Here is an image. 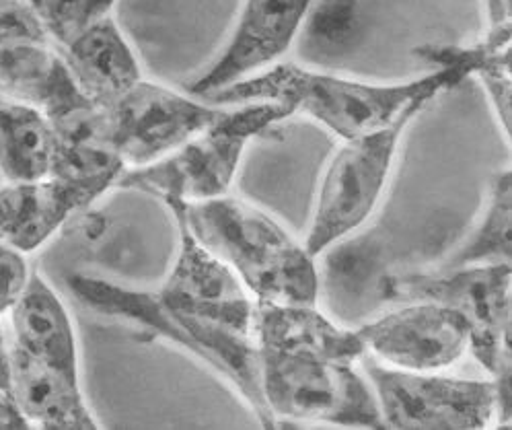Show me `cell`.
<instances>
[{
    "instance_id": "obj_1",
    "label": "cell",
    "mask_w": 512,
    "mask_h": 430,
    "mask_svg": "<svg viewBox=\"0 0 512 430\" xmlns=\"http://www.w3.org/2000/svg\"><path fill=\"white\" fill-rule=\"evenodd\" d=\"M465 81L457 70L434 66L430 73L397 83H369L280 60L206 101L233 105L268 101L290 116H303L340 140L375 132L397 118L424 107L443 91Z\"/></svg>"
},
{
    "instance_id": "obj_2",
    "label": "cell",
    "mask_w": 512,
    "mask_h": 430,
    "mask_svg": "<svg viewBox=\"0 0 512 430\" xmlns=\"http://www.w3.org/2000/svg\"><path fill=\"white\" fill-rule=\"evenodd\" d=\"M165 208L233 270L255 301L317 305V258L268 210L233 194L192 204L169 202Z\"/></svg>"
},
{
    "instance_id": "obj_3",
    "label": "cell",
    "mask_w": 512,
    "mask_h": 430,
    "mask_svg": "<svg viewBox=\"0 0 512 430\" xmlns=\"http://www.w3.org/2000/svg\"><path fill=\"white\" fill-rule=\"evenodd\" d=\"M68 289L81 305L97 315L124 321L192 354L239 393L264 428H272L260 393L258 346L251 336L171 309L155 297L153 289H132L87 274L68 276Z\"/></svg>"
},
{
    "instance_id": "obj_4",
    "label": "cell",
    "mask_w": 512,
    "mask_h": 430,
    "mask_svg": "<svg viewBox=\"0 0 512 430\" xmlns=\"http://www.w3.org/2000/svg\"><path fill=\"white\" fill-rule=\"evenodd\" d=\"M286 118L290 114L282 105L268 101L223 105L206 128L167 157L140 169H126L116 188L151 194L163 204L227 196L247 147Z\"/></svg>"
},
{
    "instance_id": "obj_5",
    "label": "cell",
    "mask_w": 512,
    "mask_h": 430,
    "mask_svg": "<svg viewBox=\"0 0 512 430\" xmlns=\"http://www.w3.org/2000/svg\"><path fill=\"white\" fill-rule=\"evenodd\" d=\"M383 295L399 301H432L455 309L469 326L478 365L496 381L500 414L510 422V328H512V266L510 262L461 266L399 274L383 280Z\"/></svg>"
},
{
    "instance_id": "obj_6",
    "label": "cell",
    "mask_w": 512,
    "mask_h": 430,
    "mask_svg": "<svg viewBox=\"0 0 512 430\" xmlns=\"http://www.w3.org/2000/svg\"><path fill=\"white\" fill-rule=\"evenodd\" d=\"M258 379L272 428L282 422L385 428L371 383L356 363L258 348Z\"/></svg>"
},
{
    "instance_id": "obj_7",
    "label": "cell",
    "mask_w": 512,
    "mask_h": 430,
    "mask_svg": "<svg viewBox=\"0 0 512 430\" xmlns=\"http://www.w3.org/2000/svg\"><path fill=\"white\" fill-rule=\"evenodd\" d=\"M424 110H412L375 132L340 140L325 163L303 245L313 258L369 223L395 167L399 145Z\"/></svg>"
},
{
    "instance_id": "obj_8",
    "label": "cell",
    "mask_w": 512,
    "mask_h": 430,
    "mask_svg": "<svg viewBox=\"0 0 512 430\" xmlns=\"http://www.w3.org/2000/svg\"><path fill=\"white\" fill-rule=\"evenodd\" d=\"M358 365L371 383L385 428L480 430L492 426L500 414L498 385L492 377L401 371L369 354Z\"/></svg>"
},
{
    "instance_id": "obj_9",
    "label": "cell",
    "mask_w": 512,
    "mask_h": 430,
    "mask_svg": "<svg viewBox=\"0 0 512 430\" xmlns=\"http://www.w3.org/2000/svg\"><path fill=\"white\" fill-rule=\"evenodd\" d=\"M223 105L140 79L105 107L112 147L126 169L151 165L206 128Z\"/></svg>"
},
{
    "instance_id": "obj_10",
    "label": "cell",
    "mask_w": 512,
    "mask_h": 430,
    "mask_svg": "<svg viewBox=\"0 0 512 430\" xmlns=\"http://www.w3.org/2000/svg\"><path fill=\"white\" fill-rule=\"evenodd\" d=\"M356 332L375 361L414 373L447 371L471 346L467 321L455 309L432 301H408Z\"/></svg>"
},
{
    "instance_id": "obj_11",
    "label": "cell",
    "mask_w": 512,
    "mask_h": 430,
    "mask_svg": "<svg viewBox=\"0 0 512 430\" xmlns=\"http://www.w3.org/2000/svg\"><path fill=\"white\" fill-rule=\"evenodd\" d=\"M313 0H241L225 44L188 93L200 99L284 60L305 29Z\"/></svg>"
},
{
    "instance_id": "obj_12",
    "label": "cell",
    "mask_w": 512,
    "mask_h": 430,
    "mask_svg": "<svg viewBox=\"0 0 512 430\" xmlns=\"http://www.w3.org/2000/svg\"><path fill=\"white\" fill-rule=\"evenodd\" d=\"M173 223L177 252L167 276L153 289L155 297L171 309L198 315L253 338L255 299L233 270L192 235L184 221L173 217Z\"/></svg>"
},
{
    "instance_id": "obj_13",
    "label": "cell",
    "mask_w": 512,
    "mask_h": 430,
    "mask_svg": "<svg viewBox=\"0 0 512 430\" xmlns=\"http://www.w3.org/2000/svg\"><path fill=\"white\" fill-rule=\"evenodd\" d=\"M101 196L91 186L54 175L33 182H5L0 188V237L29 256Z\"/></svg>"
},
{
    "instance_id": "obj_14",
    "label": "cell",
    "mask_w": 512,
    "mask_h": 430,
    "mask_svg": "<svg viewBox=\"0 0 512 430\" xmlns=\"http://www.w3.org/2000/svg\"><path fill=\"white\" fill-rule=\"evenodd\" d=\"M81 93L99 107H109L142 77V68L114 15H105L58 46Z\"/></svg>"
},
{
    "instance_id": "obj_15",
    "label": "cell",
    "mask_w": 512,
    "mask_h": 430,
    "mask_svg": "<svg viewBox=\"0 0 512 430\" xmlns=\"http://www.w3.org/2000/svg\"><path fill=\"white\" fill-rule=\"evenodd\" d=\"M9 389L29 428L93 430L99 428L81 379L35 361L9 340Z\"/></svg>"
},
{
    "instance_id": "obj_16",
    "label": "cell",
    "mask_w": 512,
    "mask_h": 430,
    "mask_svg": "<svg viewBox=\"0 0 512 430\" xmlns=\"http://www.w3.org/2000/svg\"><path fill=\"white\" fill-rule=\"evenodd\" d=\"M11 344L40 363L79 377V344L72 317L48 280L31 270L25 289L7 311Z\"/></svg>"
},
{
    "instance_id": "obj_17",
    "label": "cell",
    "mask_w": 512,
    "mask_h": 430,
    "mask_svg": "<svg viewBox=\"0 0 512 430\" xmlns=\"http://www.w3.org/2000/svg\"><path fill=\"white\" fill-rule=\"evenodd\" d=\"M253 342L258 348L309 352L340 363H360L367 354L356 330H348L307 303L255 301Z\"/></svg>"
},
{
    "instance_id": "obj_18",
    "label": "cell",
    "mask_w": 512,
    "mask_h": 430,
    "mask_svg": "<svg viewBox=\"0 0 512 430\" xmlns=\"http://www.w3.org/2000/svg\"><path fill=\"white\" fill-rule=\"evenodd\" d=\"M0 97L38 107L48 118L87 99L52 40L0 46Z\"/></svg>"
},
{
    "instance_id": "obj_19",
    "label": "cell",
    "mask_w": 512,
    "mask_h": 430,
    "mask_svg": "<svg viewBox=\"0 0 512 430\" xmlns=\"http://www.w3.org/2000/svg\"><path fill=\"white\" fill-rule=\"evenodd\" d=\"M56 136L38 107L0 97V175L5 182H33L52 175Z\"/></svg>"
},
{
    "instance_id": "obj_20",
    "label": "cell",
    "mask_w": 512,
    "mask_h": 430,
    "mask_svg": "<svg viewBox=\"0 0 512 430\" xmlns=\"http://www.w3.org/2000/svg\"><path fill=\"white\" fill-rule=\"evenodd\" d=\"M512 177L510 167L496 171L490 179L482 208L463 239L447 258L434 266L438 270L510 262L512 252Z\"/></svg>"
},
{
    "instance_id": "obj_21",
    "label": "cell",
    "mask_w": 512,
    "mask_h": 430,
    "mask_svg": "<svg viewBox=\"0 0 512 430\" xmlns=\"http://www.w3.org/2000/svg\"><path fill=\"white\" fill-rule=\"evenodd\" d=\"M116 0H40L38 11L56 46L64 44L91 21L112 15Z\"/></svg>"
},
{
    "instance_id": "obj_22",
    "label": "cell",
    "mask_w": 512,
    "mask_h": 430,
    "mask_svg": "<svg viewBox=\"0 0 512 430\" xmlns=\"http://www.w3.org/2000/svg\"><path fill=\"white\" fill-rule=\"evenodd\" d=\"M23 40H52L40 11L29 0H0V46Z\"/></svg>"
},
{
    "instance_id": "obj_23",
    "label": "cell",
    "mask_w": 512,
    "mask_h": 430,
    "mask_svg": "<svg viewBox=\"0 0 512 430\" xmlns=\"http://www.w3.org/2000/svg\"><path fill=\"white\" fill-rule=\"evenodd\" d=\"M31 276L27 256L0 237V317L7 315Z\"/></svg>"
},
{
    "instance_id": "obj_24",
    "label": "cell",
    "mask_w": 512,
    "mask_h": 430,
    "mask_svg": "<svg viewBox=\"0 0 512 430\" xmlns=\"http://www.w3.org/2000/svg\"><path fill=\"white\" fill-rule=\"evenodd\" d=\"M7 348H9V338H7L5 330H3V324H0V352H5Z\"/></svg>"
},
{
    "instance_id": "obj_25",
    "label": "cell",
    "mask_w": 512,
    "mask_h": 430,
    "mask_svg": "<svg viewBox=\"0 0 512 430\" xmlns=\"http://www.w3.org/2000/svg\"><path fill=\"white\" fill-rule=\"evenodd\" d=\"M31 5H35V9H38V5H40V0H29Z\"/></svg>"
}]
</instances>
